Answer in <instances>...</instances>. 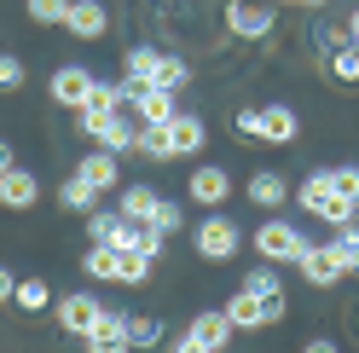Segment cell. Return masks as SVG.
<instances>
[{
    "label": "cell",
    "mask_w": 359,
    "mask_h": 353,
    "mask_svg": "<svg viewBox=\"0 0 359 353\" xmlns=\"http://www.w3.org/2000/svg\"><path fill=\"white\" fill-rule=\"evenodd\" d=\"M302 353H342V347H336V342H330V336H313V342H307V347H302Z\"/></svg>",
    "instance_id": "40"
},
{
    "label": "cell",
    "mask_w": 359,
    "mask_h": 353,
    "mask_svg": "<svg viewBox=\"0 0 359 353\" xmlns=\"http://www.w3.org/2000/svg\"><path fill=\"white\" fill-rule=\"evenodd\" d=\"M6 168H12V145L0 139V174H6Z\"/></svg>",
    "instance_id": "43"
},
{
    "label": "cell",
    "mask_w": 359,
    "mask_h": 353,
    "mask_svg": "<svg viewBox=\"0 0 359 353\" xmlns=\"http://www.w3.org/2000/svg\"><path fill=\"white\" fill-rule=\"evenodd\" d=\"M353 330H359V313H353Z\"/></svg>",
    "instance_id": "45"
},
{
    "label": "cell",
    "mask_w": 359,
    "mask_h": 353,
    "mask_svg": "<svg viewBox=\"0 0 359 353\" xmlns=\"http://www.w3.org/2000/svg\"><path fill=\"white\" fill-rule=\"evenodd\" d=\"M151 226H156V232H168V237H174L180 226H186V209H180V203H168V197H163V203H156V214H151Z\"/></svg>",
    "instance_id": "36"
},
{
    "label": "cell",
    "mask_w": 359,
    "mask_h": 353,
    "mask_svg": "<svg viewBox=\"0 0 359 353\" xmlns=\"http://www.w3.org/2000/svg\"><path fill=\"white\" fill-rule=\"evenodd\" d=\"M191 81V64L180 53H156V70H151V87H163V93H186Z\"/></svg>",
    "instance_id": "20"
},
{
    "label": "cell",
    "mask_w": 359,
    "mask_h": 353,
    "mask_svg": "<svg viewBox=\"0 0 359 353\" xmlns=\"http://www.w3.org/2000/svg\"><path fill=\"white\" fill-rule=\"evenodd\" d=\"M243 290H255V296L284 290V284H278V267H266V261H261V267H250V272H243Z\"/></svg>",
    "instance_id": "34"
},
{
    "label": "cell",
    "mask_w": 359,
    "mask_h": 353,
    "mask_svg": "<svg viewBox=\"0 0 359 353\" xmlns=\"http://www.w3.org/2000/svg\"><path fill=\"white\" fill-rule=\"evenodd\" d=\"M156 53L163 47H128V58H122V87H151V70H156Z\"/></svg>",
    "instance_id": "22"
},
{
    "label": "cell",
    "mask_w": 359,
    "mask_h": 353,
    "mask_svg": "<svg viewBox=\"0 0 359 353\" xmlns=\"http://www.w3.org/2000/svg\"><path fill=\"white\" fill-rule=\"evenodd\" d=\"M128 342H133V353H145V347H163L168 330H163V319H156V313H140V319L128 313Z\"/></svg>",
    "instance_id": "26"
},
{
    "label": "cell",
    "mask_w": 359,
    "mask_h": 353,
    "mask_svg": "<svg viewBox=\"0 0 359 353\" xmlns=\"http://www.w3.org/2000/svg\"><path fill=\"white\" fill-rule=\"evenodd\" d=\"M93 145H99V151H116V157H128V151L140 145V122H133L128 110H116V116L99 127V139H93Z\"/></svg>",
    "instance_id": "18"
},
{
    "label": "cell",
    "mask_w": 359,
    "mask_h": 353,
    "mask_svg": "<svg viewBox=\"0 0 359 353\" xmlns=\"http://www.w3.org/2000/svg\"><path fill=\"white\" fill-rule=\"evenodd\" d=\"M186 197L197 209H226V197H232V174L220 168V162H197L191 168V180H186Z\"/></svg>",
    "instance_id": "7"
},
{
    "label": "cell",
    "mask_w": 359,
    "mask_h": 353,
    "mask_svg": "<svg viewBox=\"0 0 359 353\" xmlns=\"http://www.w3.org/2000/svg\"><path fill=\"white\" fill-rule=\"evenodd\" d=\"M168 353H215V347H203V342L186 330V336H168Z\"/></svg>",
    "instance_id": "39"
},
{
    "label": "cell",
    "mask_w": 359,
    "mask_h": 353,
    "mask_svg": "<svg viewBox=\"0 0 359 353\" xmlns=\"http://www.w3.org/2000/svg\"><path fill=\"white\" fill-rule=\"evenodd\" d=\"M313 244V237L302 232V226H290V220H261V226L250 232V249L266 261V267H296V261H302V249Z\"/></svg>",
    "instance_id": "2"
},
{
    "label": "cell",
    "mask_w": 359,
    "mask_h": 353,
    "mask_svg": "<svg viewBox=\"0 0 359 353\" xmlns=\"http://www.w3.org/2000/svg\"><path fill=\"white\" fill-rule=\"evenodd\" d=\"M87 244H110V249H140V226L122 209H93L87 214Z\"/></svg>",
    "instance_id": "6"
},
{
    "label": "cell",
    "mask_w": 359,
    "mask_h": 353,
    "mask_svg": "<svg viewBox=\"0 0 359 353\" xmlns=\"http://www.w3.org/2000/svg\"><path fill=\"white\" fill-rule=\"evenodd\" d=\"M99 319H104V301H99L93 290H70V296L58 301V330H64V336H76V342H81Z\"/></svg>",
    "instance_id": "8"
},
{
    "label": "cell",
    "mask_w": 359,
    "mask_h": 353,
    "mask_svg": "<svg viewBox=\"0 0 359 353\" xmlns=\"http://www.w3.org/2000/svg\"><path fill=\"white\" fill-rule=\"evenodd\" d=\"M296 267H302V278H307V284H319V290H330L336 278H348V272H342V261H336V249H330V244H307Z\"/></svg>",
    "instance_id": "15"
},
{
    "label": "cell",
    "mask_w": 359,
    "mask_h": 353,
    "mask_svg": "<svg viewBox=\"0 0 359 353\" xmlns=\"http://www.w3.org/2000/svg\"><path fill=\"white\" fill-rule=\"evenodd\" d=\"M243 197H250L255 209H266V214H278V209L290 203V180H284L278 168H255V174H250V186H243Z\"/></svg>",
    "instance_id": "14"
},
{
    "label": "cell",
    "mask_w": 359,
    "mask_h": 353,
    "mask_svg": "<svg viewBox=\"0 0 359 353\" xmlns=\"http://www.w3.org/2000/svg\"><path fill=\"white\" fill-rule=\"evenodd\" d=\"M313 47H319L325 58H330L336 47H348V24H325V18H319V24H313Z\"/></svg>",
    "instance_id": "32"
},
{
    "label": "cell",
    "mask_w": 359,
    "mask_h": 353,
    "mask_svg": "<svg viewBox=\"0 0 359 353\" xmlns=\"http://www.w3.org/2000/svg\"><path fill=\"white\" fill-rule=\"evenodd\" d=\"M12 290H18V278H12L6 267H0V301H12Z\"/></svg>",
    "instance_id": "41"
},
{
    "label": "cell",
    "mask_w": 359,
    "mask_h": 353,
    "mask_svg": "<svg viewBox=\"0 0 359 353\" xmlns=\"http://www.w3.org/2000/svg\"><path fill=\"white\" fill-rule=\"evenodd\" d=\"M330 249H336V261H342V272H359V220H348V226L330 232Z\"/></svg>",
    "instance_id": "29"
},
{
    "label": "cell",
    "mask_w": 359,
    "mask_h": 353,
    "mask_svg": "<svg viewBox=\"0 0 359 353\" xmlns=\"http://www.w3.org/2000/svg\"><path fill=\"white\" fill-rule=\"evenodd\" d=\"M348 41H353V47H359V6L348 12Z\"/></svg>",
    "instance_id": "42"
},
{
    "label": "cell",
    "mask_w": 359,
    "mask_h": 353,
    "mask_svg": "<svg viewBox=\"0 0 359 353\" xmlns=\"http://www.w3.org/2000/svg\"><path fill=\"white\" fill-rule=\"evenodd\" d=\"M140 249H145V255L156 261V255H163V249H168V232H156V226H151V220H145V226H140Z\"/></svg>",
    "instance_id": "38"
},
{
    "label": "cell",
    "mask_w": 359,
    "mask_h": 353,
    "mask_svg": "<svg viewBox=\"0 0 359 353\" xmlns=\"http://www.w3.org/2000/svg\"><path fill=\"white\" fill-rule=\"evenodd\" d=\"M29 81V70H24V58L18 53H0V93H18V87Z\"/></svg>",
    "instance_id": "33"
},
{
    "label": "cell",
    "mask_w": 359,
    "mask_h": 353,
    "mask_svg": "<svg viewBox=\"0 0 359 353\" xmlns=\"http://www.w3.org/2000/svg\"><path fill=\"white\" fill-rule=\"evenodd\" d=\"M284 6H313V12H325V0H284Z\"/></svg>",
    "instance_id": "44"
},
{
    "label": "cell",
    "mask_w": 359,
    "mask_h": 353,
    "mask_svg": "<svg viewBox=\"0 0 359 353\" xmlns=\"http://www.w3.org/2000/svg\"><path fill=\"white\" fill-rule=\"evenodd\" d=\"M76 174H81L93 191H116V186H122V157H116V151H99V145H93V151H81Z\"/></svg>",
    "instance_id": "13"
},
{
    "label": "cell",
    "mask_w": 359,
    "mask_h": 353,
    "mask_svg": "<svg viewBox=\"0 0 359 353\" xmlns=\"http://www.w3.org/2000/svg\"><path fill=\"white\" fill-rule=\"evenodd\" d=\"M41 203V180H35V174L29 168H6V174H0V209H12V214H24V209H35Z\"/></svg>",
    "instance_id": "12"
},
{
    "label": "cell",
    "mask_w": 359,
    "mask_h": 353,
    "mask_svg": "<svg viewBox=\"0 0 359 353\" xmlns=\"http://www.w3.org/2000/svg\"><path fill=\"white\" fill-rule=\"evenodd\" d=\"M330 191H336V186H330V168H313V174H307V180H302L296 191H290V203H302L307 214H319Z\"/></svg>",
    "instance_id": "23"
},
{
    "label": "cell",
    "mask_w": 359,
    "mask_h": 353,
    "mask_svg": "<svg viewBox=\"0 0 359 353\" xmlns=\"http://www.w3.org/2000/svg\"><path fill=\"white\" fill-rule=\"evenodd\" d=\"M93 70L87 64H58L53 70V81H47V93H53V104H64V110H81L87 104V93H93Z\"/></svg>",
    "instance_id": "9"
},
{
    "label": "cell",
    "mask_w": 359,
    "mask_h": 353,
    "mask_svg": "<svg viewBox=\"0 0 359 353\" xmlns=\"http://www.w3.org/2000/svg\"><path fill=\"white\" fill-rule=\"evenodd\" d=\"M12 307H18V313H47V307H53V284L47 278H18Z\"/></svg>",
    "instance_id": "24"
},
{
    "label": "cell",
    "mask_w": 359,
    "mask_h": 353,
    "mask_svg": "<svg viewBox=\"0 0 359 353\" xmlns=\"http://www.w3.org/2000/svg\"><path fill=\"white\" fill-rule=\"evenodd\" d=\"M58 203H64V209H70V214H93V209H99V191H93V186H87V180H81V174H70V180H64V186H58Z\"/></svg>",
    "instance_id": "27"
},
{
    "label": "cell",
    "mask_w": 359,
    "mask_h": 353,
    "mask_svg": "<svg viewBox=\"0 0 359 353\" xmlns=\"http://www.w3.org/2000/svg\"><path fill=\"white\" fill-rule=\"evenodd\" d=\"M284 313H290L284 290H273V296H255V290H243V284H238V296L226 301V319H232L238 330H266V324H278Z\"/></svg>",
    "instance_id": "4"
},
{
    "label": "cell",
    "mask_w": 359,
    "mask_h": 353,
    "mask_svg": "<svg viewBox=\"0 0 359 353\" xmlns=\"http://www.w3.org/2000/svg\"><path fill=\"white\" fill-rule=\"evenodd\" d=\"M168 134H174V151H180V157H197V151L209 145V127H203V116H191V110H180V116L168 122Z\"/></svg>",
    "instance_id": "19"
},
{
    "label": "cell",
    "mask_w": 359,
    "mask_h": 353,
    "mask_svg": "<svg viewBox=\"0 0 359 353\" xmlns=\"http://www.w3.org/2000/svg\"><path fill=\"white\" fill-rule=\"evenodd\" d=\"M116 267H122V249H110V244H93L81 255V272L99 278V284H116Z\"/></svg>",
    "instance_id": "25"
},
{
    "label": "cell",
    "mask_w": 359,
    "mask_h": 353,
    "mask_svg": "<svg viewBox=\"0 0 359 353\" xmlns=\"http://www.w3.org/2000/svg\"><path fill=\"white\" fill-rule=\"evenodd\" d=\"M325 70H330L336 87H359V47H353V41H348V47H336L325 58Z\"/></svg>",
    "instance_id": "28"
},
{
    "label": "cell",
    "mask_w": 359,
    "mask_h": 353,
    "mask_svg": "<svg viewBox=\"0 0 359 353\" xmlns=\"http://www.w3.org/2000/svg\"><path fill=\"white\" fill-rule=\"evenodd\" d=\"M278 29V12L261 6V0H226V35L238 41H266Z\"/></svg>",
    "instance_id": "5"
},
{
    "label": "cell",
    "mask_w": 359,
    "mask_h": 353,
    "mask_svg": "<svg viewBox=\"0 0 359 353\" xmlns=\"http://www.w3.org/2000/svg\"><path fill=\"white\" fill-rule=\"evenodd\" d=\"M330 186L342 191V197H353V203H359V168H353V162H342V168H330Z\"/></svg>",
    "instance_id": "37"
},
{
    "label": "cell",
    "mask_w": 359,
    "mask_h": 353,
    "mask_svg": "<svg viewBox=\"0 0 359 353\" xmlns=\"http://www.w3.org/2000/svg\"><path fill=\"white\" fill-rule=\"evenodd\" d=\"M81 347H87V353H133V342H128V313L104 307V319L81 336Z\"/></svg>",
    "instance_id": "10"
},
{
    "label": "cell",
    "mask_w": 359,
    "mask_h": 353,
    "mask_svg": "<svg viewBox=\"0 0 359 353\" xmlns=\"http://www.w3.org/2000/svg\"><path fill=\"white\" fill-rule=\"evenodd\" d=\"M156 203H163V191H156V186H140V180H133V186H116V209L133 220V226H145V220L156 214Z\"/></svg>",
    "instance_id": "17"
},
{
    "label": "cell",
    "mask_w": 359,
    "mask_h": 353,
    "mask_svg": "<svg viewBox=\"0 0 359 353\" xmlns=\"http://www.w3.org/2000/svg\"><path fill=\"white\" fill-rule=\"evenodd\" d=\"M29 18H35L41 29H47V24H64V18H70V0H29Z\"/></svg>",
    "instance_id": "35"
},
{
    "label": "cell",
    "mask_w": 359,
    "mask_h": 353,
    "mask_svg": "<svg viewBox=\"0 0 359 353\" xmlns=\"http://www.w3.org/2000/svg\"><path fill=\"white\" fill-rule=\"evenodd\" d=\"M151 267H156V261H151L145 249H122V267H116V284H145V278H151Z\"/></svg>",
    "instance_id": "31"
},
{
    "label": "cell",
    "mask_w": 359,
    "mask_h": 353,
    "mask_svg": "<svg viewBox=\"0 0 359 353\" xmlns=\"http://www.w3.org/2000/svg\"><path fill=\"white\" fill-rule=\"evenodd\" d=\"M232 127L243 139H266V145H290L302 134V116L290 104H243L238 116H232Z\"/></svg>",
    "instance_id": "1"
},
{
    "label": "cell",
    "mask_w": 359,
    "mask_h": 353,
    "mask_svg": "<svg viewBox=\"0 0 359 353\" xmlns=\"http://www.w3.org/2000/svg\"><path fill=\"white\" fill-rule=\"evenodd\" d=\"M186 330H191V336L203 342V347H215V353H226V342H232V330H238V324L226 319V307H209V313H197V319H191Z\"/></svg>",
    "instance_id": "16"
},
{
    "label": "cell",
    "mask_w": 359,
    "mask_h": 353,
    "mask_svg": "<svg viewBox=\"0 0 359 353\" xmlns=\"http://www.w3.org/2000/svg\"><path fill=\"white\" fill-rule=\"evenodd\" d=\"M64 29H70L76 41H104L110 35V6H104V0H70Z\"/></svg>",
    "instance_id": "11"
},
{
    "label": "cell",
    "mask_w": 359,
    "mask_h": 353,
    "mask_svg": "<svg viewBox=\"0 0 359 353\" xmlns=\"http://www.w3.org/2000/svg\"><path fill=\"white\" fill-rule=\"evenodd\" d=\"M133 157H145V162H174L180 151H174V134H168V122H156V127H140V145H133Z\"/></svg>",
    "instance_id": "21"
},
{
    "label": "cell",
    "mask_w": 359,
    "mask_h": 353,
    "mask_svg": "<svg viewBox=\"0 0 359 353\" xmlns=\"http://www.w3.org/2000/svg\"><path fill=\"white\" fill-rule=\"evenodd\" d=\"M191 249L203 255V261H232L243 249V232H238V220L226 209H209L203 220L191 226Z\"/></svg>",
    "instance_id": "3"
},
{
    "label": "cell",
    "mask_w": 359,
    "mask_h": 353,
    "mask_svg": "<svg viewBox=\"0 0 359 353\" xmlns=\"http://www.w3.org/2000/svg\"><path fill=\"white\" fill-rule=\"evenodd\" d=\"M313 220H325V226L336 232V226H348V220H359V203H353V197H342V191H330V197H325V209L313 214Z\"/></svg>",
    "instance_id": "30"
}]
</instances>
